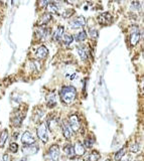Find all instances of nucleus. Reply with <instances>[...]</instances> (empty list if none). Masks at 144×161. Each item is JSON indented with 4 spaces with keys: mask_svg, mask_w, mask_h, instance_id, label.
Returning <instances> with one entry per match:
<instances>
[{
    "mask_svg": "<svg viewBox=\"0 0 144 161\" xmlns=\"http://www.w3.org/2000/svg\"><path fill=\"white\" fill-rule=\"evenodd\" d=\"M60 99L64 104L70 105L75 101L76 97H77V91L74 87L72 86H66L60 90Z\"/></svg>",
    "mask_w": 144,
    "mask_h": 161,
    "instance_id": "nucleus-1",
    "label": "nucleus"
},
{
    "mask_svg": "<svg viewBox=\"0 0 144 161\" xmlns=\"http://www.w3.org/2000/svg\"><path fill=\"white\" fill-rule=\"evenodd\" d=\"M140 40V29L137 25H133L130 28V43L132 46L136 45Z\"/></svg>",
    "mask_w": 144,
    "mask_h": 161,
    "instance_id": "nucleus-2",
    "label": "nucleus"
},
{
    "mask_svg": "<svg viewBox=\"0 0 144 161\" xmlns=\"http://www.w3.org/2000/svg\"><path fill=\"white\" fill-rule=\"evenodd\" d=\"M37 137L41 139L44 143H46V142H48V140H49L48 127H46L45 123H42L38 126L37 130Z\"/></svg>",
    "mask_w": 144,
    "mask_h": 161,
    "instance_id": "nucleus-3",
    "label": "nucleus"
},
{
    "mask_svg": "<svg viewBox=\"0 0 144 161\" xmlns=\"http://www.w3.org/2000/svg\"><path fill=\"white\" fill-rule=\"evenodd\" d=\"M70 27L71 28H82L83 26H85L86 25V19H85V17L84 16H78V17H76L74 18L73 20L70 21Z\"/></svg>",
    "mask_w": 144,
    "mask_h": 161,
    "instance_id": "nucleus-4",
    "label": "nucleus"
},
{
    "mask_svg": "<svg viewBox=\"0 0 144 161\" xmlns=\"http://www.w3.org/2000/svg\"><path fill=\"white\" fill-rule=\"evenodd\" d=\"M49 158L50 161H59L60 148L57 145H53L49 150Z\"/></svg>",
    "mask_w": 144,
    "mask_h": 161,
    "instance_id": "nucleus-5",
    "label": "nucleus"
},
{
    "mask_svg": "<svg viewBox=\"0 0 144 161\" xmlns=\"http://www.w3.org/2000/svg\"><path fill=\"white\" fill-rule=\"evenodd\" d=\"M69 125L71 127V129L73 130V132H77L80 129V120H79L77 115H71L69 118Z\"/></svg>",
    "mask_w": 144,
    "mask_h": 161,
    "instance_id": "nucleus-6",
    "label": "nucleus"
},
{
    "mask_svg": "<svg viewBox=\"0 0 144 161\" xmlns=\"http://www.w3.org/2000/svg\"><path fill=\"white\" fill-rule=\"evenodd\" d=\"M21 142H22V144L24 145H30V144H33L35 142V138L30 132L25 131L22 134V137H21Z\"/></svg>",
    "mask_w": 144,
    "mask_h": 161,
    "instance_id": "nucleus-7",
    "label": "nucleus"
},
{
    "mask_svg": "<svg viewBox=\"0 0 144 161\" xmlns=\"http://www.w3.org/2000/svg\"><path fill=\"white\" fill-rule=\"evenodd\" d=\"M38 146L37 145H24L22 147V153L24 155H32V154H37L38 152Z\"/></svg>",
    "mask_w": 144,
    "mask_h": 161,
    "instance_id": "nucleus-8",
    "label": "nucleus"
},
{
    "mask_svg": "<svg viewBox=\"0 0 144 161\" xmlns=\"http://www.w3.org/2000/svg\"><path fill=\"white\" fill-rule=\"evenodd\" d=\"M98 21L99 23L103 24V25H106L108 23H110L112 21V15L108 12H104V13H101L100 15L98 16Z\"/></svg>",
    "mask_w": 144,
    "mask_h": 161,
    "instance_id": "nucleus-9",
    "label": "nucleus"
},
{
    "mask_svg": "<svg viewBox=\"0 0 144 161\" xmlns=\"http://www.w3.org/2000/svg\"><path fill=\"white\" fill-rule=\"evenodd\" d=\"M74 151H75V155L77 156H83L85 154V151H86V148L83 143L81 142H77L74 146Z\"/></svg>",
    "mask_w": 144,
    "mask_h": 161,
    "instance_id": "nucleus-10",
    "label": "nucleus"
},
{
    "mask_svg": "<svg viewBox=\"0 0 144 161\" xmlns=\"http://www.w3.org/2000/svg\"><path fill=\"white\" fill-rule=\"evenodd\" d=\"M78 53H79V57H80V58L82 61H87L88 60L89 52H88V49L85 45H80L78 47Z\"/></svg>",
    "mask_w": 144,
    "mask_h": 161,
    "instance_id": "nucleus-11",
    "label": "nucleus"
},
{
    "mask_svg": "<svg viewBox=\"0 0 144 161\" xmlns=\"http://www.w3.org/2000/svg\"><path fill=\"white\" fill-rule=\"evenodd\" d=\"M63 134H64V137L70 140L71 137H72V134H73V130L71 129V127L69 125V123L67 122H64L63 123Z\"/></svg>",
    "mask_w": 144,
    "mask_h": 161,
    "instance_id": "nucleus-12",
    "label": "nucleus"
},
{
    "mask_svg": "<svg viewBox=\"0 0 144 161\" xmlns=\"http://www.w3.org/2000/svg\"><path fill=\"white\" fill-rule=\"evenodd\" d=\"M48 54H49V49L45 45H41L37 49V57L39 60H44V58L48 57Z\"/></svg>",
    "mask_w": 144,
    "mask_h": 161,
    "instance_id": "nucleus-13",
    "label": "nucleus"
},
{
    "mask_svg": "<svg viewBox=\"0 0 144 161\" xmlns=\"http://www.w3.org/2000/svg\"><path fill=\"white\" fill-rule=\"evenodd\" d=\"M64 34V27L63 26H59L55 30V32H53V40H56V41H60V40L62 39Z\"/></svg>",
    "mask_w": 144,
    "mask_h": 161,
    "instance_id": "nucleus-14",
    "label": "nucleus"
},
{
    "mask_svg": "<svg viewBox=\"0 0 144 161\" xmlns=\"http://www.w3.org/2000/svg\"><path fill=\"white\" fill-rule=\"evenodd\" d=\"M50 20H52V15H50V13H45L44 15H42L41 18H39L38 20V25H46L49 22H50Z\"/></svg>",
    "mask_w": 144,
    "mask_h": 161,
    "instance_id": "nucleus-15",
    "label": "nucleus"
},
{
    "mask_svg": "<svg viewBox=\"0 0 144 161\" xmlns=\"http://www.w3.org/2000/svg\"><path fill=\"white\" fill-rule=\"evenodd\" d=\"M46 102H48V107L49 108H53L56 105V95L52 93L46 97Z\"/></svg>",
    "mask_w": 144,
    "mask_h": 161,
    "instance_id": "nucleus-16",
    "label": "nucleus"
},
{
    "mask_svg": "<svg viewBox=\"0 0 144 161\" xmlns=\"http://www.w3.org/2000/svg\"><path fill=\"white\" fill-rule=\"evenodd\" d=\"M46 9H48L49 13H53V14H57L60 10V6H57L56 3H52L50 2L49 4L46 5Z\"/></svg>",
    "mask_w": 144,
    "mask_h": 161,
    "instance_id": "nucleus-17",
    "label": "nucleus"
},
{
    "mask_svg": "<svg viewBox=\"0 0 144 161\" xmlns=\"http://www.w3.org/2000/svg\"><path fill=\"white\" fill-rule=\"evenodd\" d=\"M64 151L67 154V156L70 157V158H73V157L75 156V151H74V146L73 145H71V144L66 145L64 146Z\"/></svg>",
    "mask_w": 144,
    "mask_h": 161,
    "instance_id": "nucleus-18",
    "label": "nucleus"
},
{
    "mask_svg": "<svg viewBox=\"0 0 144 161\" xmlns=\"http://www.w3.org/2000/svg\"><path fill=\"white\" fill-rule=\"evenodd\" d=\"M7 139H8V131H7V129H4L0 133V147L4 146Z\"/></svg>",
    "mask_w": 144,
    "mask_h": 161,
    "instance_id": "nucleus-19",
    "label": "nucleus"
},
{
    "mask_svg": "<svg viewBox=\"0 0 144 161\" xmlns=\"http://www.w3.org/2000/svg\"><path fill=\"white\" fill-rule=\"evenodd\" d=\"M50 33V30L49 28H39L37 29V34L39 37H42V38H45L46 36H49V34Z\"/></svg>",
    "mask_w": 144,
    "mask_h": 161,
    "instance_id": "nucleus-20",
    "label": "nucleus"
},
{
    "mask_svg": "<svg viewBox=\"0 0 144 161\" xmlns=\"http://www.w3.org/2000/svg\"><path fill=\"white\" fill-rule=\"evenodd\" d=\"M62 38H63L64 45H66V46H69L71 43L73 42V40H74V37L72 35H70V34H64Z\"/></svg>",
    "mask_w": 144,
    "mask_h": 161,
    "instance_id": "nucleus-21",
    "label": "nucleus"
},
{
    "mask_svg": "<svg viewBox=\"0 0 144 161\" xmlns=\"http://www.w3.org/2000/svg\"><path fill=\"white\" fill-rule=\"evenodd\" d=\"M100 159V154L97 151H93L91 154H90L87 158H86V161H98Z\"/></svg>",
    "mask_w": 144,
    "mask_h": 161,
    "instance_id": "nucleus-22",
    "label": "nucleus"
},
{
    "mask_svg": "<svg viewBox=\"0 0 144 161\" xmlns=\"http://www.w3.org/2000/svg\"><path fill=\"white\" fill-rule=\"evenodd\" d=\"M125 154H126V149L125 148L120 149L119 151H118L116 154H115V160H116V161H120L125 156Z\"/></svg>",
    "mask_w": 144,
    "mask_h": 161,
    "instance_id": "nucleus-23",
    "label": "nucleus"
},
{
    "mask_svg": "<svg viewBox=\"0 0 144 161\" xmlns=\"http://www.w3.org/2000/svg\"><path fill=\"white\" fill-rule=\"evenodd\" d=\"M86 38H87V33H86L85 30L80 31L77 35H76V39H77L78 41H84Z\"/></svg>",
    "mask_w": 144,
    "mask_h": 161,
    "instance_id": "nucleus-24",
    "label": "nucleus"
},
{
    "mask_svg": "<svg viewBox=\"0 0 144 161\" xmlns=\"http://www.w3.org/2000/svg\"><path fill=\"white\" fill-rule=\"evenodd\" d=\"M74 13H75V10L72 9V8H69V9H66V10H64L62 15H63L64 18H70L71 16L74 15Z\"/></svg>",
    "mask_w": 144,
    "mask_h": 161,
    "instance_id": "nucleus-25",
    "label": "nucleus"
},
{
    "mask_svg": "<svg viewBox=\"0 0 144 161\" xmlns=\"http://www.w3.org/2000/svg\"><path fill=\"white\" fill-rule=\"evenodd\" d=\"M139 150H140V146H139V144L135 143V144L131 145V147H130V151H131L132 153H137V152L139 151Z\"/></svg>",
    "mask_w": 144,
    "mask_h": 161,
    "instance_id": "nucleus-26",
    "label": "nucleus"
},
{
    "mask_svg": "<svg viewBox=\"0 0 144 161\" xmlns=\"http://www.w3.org/2000/svg\"><path fill=\"white\" fill-rule=\"evenodd\" d=\"M9 150L11 151L12 153H15V152H17V150H18V145H17L16 143H11L10 144V147H9Z\"/></svg>",
    "mask_w": 144,
    "mask_h": 161,
    "instance_id": "nucleus-27",
    "label": "nucleus"
},
{
    "mask_svg": "<svg viewBox=\"0 0 144 161\" xmlns=\"http://www.w3.org/2000/svg\"><path fill=\"white\" fill-rule=\"evenodd\" d=\"M53 0H41V3H39V6L41 7H46V5L49 4Z\"/></svg>",
    "mask_w": 144,
    "mask_h": 161,
    "instance_id": "nucleus-28",
    "label": "nucleus"
},
{
    "mask_svg": "<svg viewBox=\"0 0 144 161\" xmlns=\"http://www.w3.org/2000/svg\"><path fill=\"white\" fill-rule=\"evenodd\" d=\"M84 146H85V148H90L92 146V141L89 140V139H86L84 142Z\"/></svg>",
    "mask_w": 144,
    "mask_h": 161,
    "instance_id": "nucleus-29",
    "label": "nucleus"
},
{
    "mask_svg": "<svg viewBox=\"0 0 144 161\" xmlns=\"http://www.w3.org/2000/svg\"><path fill=\"white\" fill-rule=\"evenodd\" d=\"M139 2L137 1H134V2H132V9H135V10H139Z\"/></svg>",
    "mask_w": 144,
    "mask_h": 161,
    "instance_id": "nucleus-30",
    "label": "nucleus"
},
{
    "mask_svg": "<svg viewBox=\"0 0 144 161\" xmlns=\"http://www.w3.org/2000/svg\"><path fill=\"white\" fill-rule=\"evenodd\" d=\"M1 161H9V155L8 154H5L2 156V159H1Z\"/></svg>",
    "mask_w": 144,
    "mask_h": 161,
    "instance_id": "nucleus-31",
    "label": "nucleus"
},
{
    "mask_svg": "<svg viewBox=\"0 0 144 161\" xmlns=\"http://www.w3.org/2000/svg\"><path fill=\"white\" fill-rule=\"evenodd\" d=\"M121 160H122V161H132L130 157H126L125 159H121Z\"/></svg>",
    "mask_w": 144,
    "mask_h": 161,
    "instance_id": "nucleus-32",
    "label": "nucleus"
},
{
    "mask_svg": "<svg viewBox=\"0 0 144 161\" xmlns=\"http://www.w3.org/2000/svg\"><path fill=\"white\" fill-rule=\"evenodd\" d=\"M20 161H25V159H21Z\"/></svg>",
    "mask_w": 144,
    "mask_h": 161,
    "instance_id": "nucleus-33",
    "label": "nucleus"
},
{
    "mask_svg": "<svg viewBox=\"0 0 144 161\" xmlns=\"http://www.w3.org/2000/svg\"><path fill=\"white\" fill-rule=\"evenodd\" d=\"M105 161H111L110 159H107V160H105Z\"/></svg>",
    "mask_w": 144,
    "mask_h": 161,
    "instance_id": "nucleus-34",
    "label": "nucleus"
},
{
    "mask_svg": "<svg viewBox=\"0 0 144 161\" xmlns=\"http://www.w3.org/2000/svg\"><path fill=\"white\" fill-rule=\"evenodd\" d=\"M117 1H120V0H117Z\"/></svg>",
    "mask_w": 144,
    "mask_h": 161,
    "instance_id": "nucleus-35",
    "label": "nucleus"
}]
</instances>
